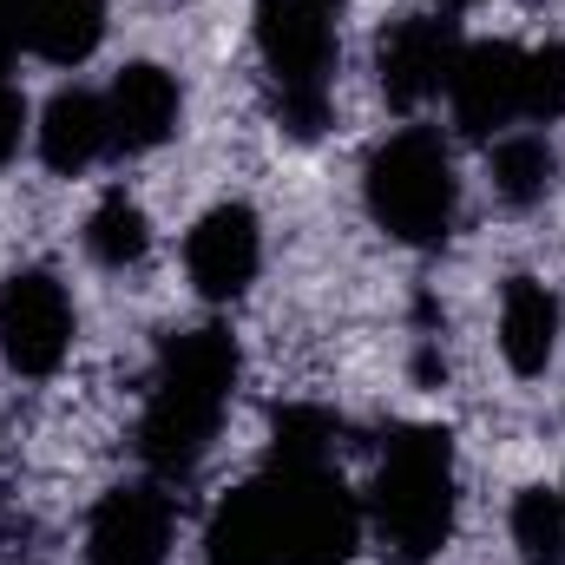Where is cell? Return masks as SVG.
I'll return each instance as SVG.
<instances>
[{
  "mask_svg": "<svg viewBox=\"0 0 565 565\" xmlns=\"http://www.w3.org/2000/svg\"><path fill=\"white\" fill-rule=\"evenodd\" d=\"M553 171H559V158L540 132H513L493 145V184L507 204H540L553 191Z\"/></svg>",
  "mask_w": 565,
  "mask_h": 565,
  "instance_id": "cell-15",
  "label": "cell"
},
{
  "mask_svg": "<svg viewBox=\"0 0 565 565\" xmlns=\"http://www.w3.org/2000/svg\"><path fill=\"white\" fill-rule=\"evenodd\" d=\"M526 119H565V46L526 53Z\"/></svg>",
  "mask_w": 565,
  "mask_h": 565,
  "instance_id": "cell-19",
  "label": "cell"
},
{
  "mask_svg": "<svg viewBox=\"0 0 565 565\" xmlns=\"http://www.w3.org/2000/svg\"><path fill=\"white\" fill-rule=\"evenodd\" d=\"M257 53L277 86V113L296 139L329 126V79H335V26L322 0H257Z\"/></svg>",
  "mask_w": 565,
  "mask_h": 565,
  "instance_id": "cell-5",
  "label": "cell"
},
{
  "mask_svg": "<svg viewBox=\"0 0 565 565\" xmlns=\"http://www.w3.org/2000/svg\"><path fill=\"white\" fill-rule=\"evenodd\" d=\"M460 66V33L454 20L440 13H408L382 33V53H375V73H382V93L395 106H422L434 99Z\"/></svg>",
  "mask_w": 565,
  "mask_h": 565,
  "instance_id": "cell-9",
  "label": "cell"
},
{
  "mask_svg": "<svg viewBox=\"0 0 565 565\" xmlns=\"http://www.w3.org/2000/svg\"><path fill=\"white\" fill-rule=\"evenodd\" d=\"M375 526L395 559L427 565L454 533V440L447 427H395L375 467Z\"/></svg>",
  "mask_w": 565,
  "mask_h": 565,
  "instance_id": "cell-3",
  "label": "cell"
},
{
  "mask_svg": "<svg viewBox=\"0 0 565 565\" xmlns=\"http://www.w3.org/2000/svg\"><path fill=\"white\" fill-rule=\"evenodd\" d=\"M513 546L520 565H565V507L546 487H526L513 500Z\"/></svg>",
  "mask_w": 565,
  "mask_h": 565,
  "instance_id": "cell-17",
  "label": "cell"
},
{
  "mask_svg": "<svg viewBox=\"0 0 565 565\" xmlns=\"http://www.w3.org/2000/svg\"><path fill=\"white\" fill-rule=\"evenodd\" d=\"M355 493L329 460H270L204 526V565H349Z\"/></svg>",
  "mask_w": 565,
  "mask_h": 565,
  "instance_id": "cell-1",
  "label": "cell"
},
{
  "mask_svg": "<svg viewBox=\"0 0 565 565\" xmlns=\"http://www.w3.org/2000/svg\"><path fill=\"white\" fill-rule=\"evenodd\" d=\"M20 126H26V106H20V93L0 79V164L20 151Z\"/></svg>",
  "mask_w": 565,
  "mask_h": 565,
  "instance_id": "cell-20",
  "label": "cell"
},
{
  "mask_svg": "<svg viewBox=\"0 0 565 565\" xmlns=\"http://www.w3.org/2000/svg\"><path fill=\"white\" fill-rule=\"evenodd\" d=\"M106 132L113 151H151L178 132V79L164 66H126L113 86H106Z\"/></svg>",
  "mask_w": 565,
  "mask_h": 565,
  "instance_id": "cell-11",
  "label": "cell"
},
{
  "mask_svg": "<svg viewBox=\"0 0 565 565\" xmlns=\"http://www.w3.org/2000/svg\"><path fill=\"white\" fill-rule=\"evenodd\" d=\"M322 7H335V0H322Z\"/></svg>",
  "mask_w": 565,
  "mask_h": 565,
  "instance_id": "cell-22",
  "label": "cell"
},
{
  "mask_svg": "<svg viewBox=\"0 0 565 565\" xmlns=\"http://www.w3.org/2000/svg\"><path fill=\"white\" fill-rule=\"evenodd\" d=\"M73 349V302L53 270H13L0 282V355L20 375H53Z\"/></svg>",
  "mask_w": 565,
  "mask_h": 565,
  "instance_id": "cell-6",
  "label": "cell"
},
{
  "mask_svg": "<svg viewBox=\"0 0 565 565\" xmlns=\"http://www.w3.org/2000/svg\"><path fill=\"white\" fill-rule=\"evenodd\" d=\"M447 99H454L460 132L493 139L500 126L526 119V53L507 46V40L460 46V66H454V79H447Z\"/></svg>",
  "mask_w": 565,
  "mask_h": 565,
  "instance_id": "cell-7",
  "label": "cell"
},
{
  "mask_svg": "<svg viewBox=\"0 0 565 565\" xmlns=\"http://www.w3.org/2000/svg\"><path fill=\"white\" fill-rule=\"evenodd\" d=\"M257 264H264V231H257L250 204H217L184 237V270L198 282V296H211V302L244 296L257 282Z\"/></svg>",
  "mask_w": 565,
  "mask_h": 565,
  "instance_id": "cell-8",
  "label": "cell"
},
{
  "mask_svg": "<svg viewBox=\"0 0 565 565\" xmlns=\"http://www.w3.org/2000/svg\"><path fill=\"white\" fill-rule=\"evenodd\" d=\"M362 191H369V217L395 244H415V250L447 244V231H454V164H447V145L434 132L408 126L388 145H375Z\"/></svg>",
  "mask_w": 565,
  "mask_h": 565,
  "instance_id": "cell-4",
  "label": "cell"
},
{
  "mask_svg": "<svg viewBox=\"0 0 565 565\" xmlns=\"http://www.w3.org/2000/svg\"><path fill=\"white\" fill-rule=\"evenodd\" d=\"M171 546V500L158 487H113L86 526L93 565H164Z\"/></svg>",
  "mask_w": 565,
  "mask_h": 565,
  "instance_id": "cell-10",
  "label": "cell"
},
{
  "mask_svg": "<svg viewBox=\"0 0 565 565\" xmlns=\"http://www.w3.org/2000/svg\"><path fill=\"white\" fill-rule=\"evenodd\" d=\"M86 244H93V257L106 270H126V264H139L145 250H151V224H145V211L126 191H106L99 211H93V224H86Z\"/></svg>",
  "mask_w": 565,
  "mask_h": 565,
  "instance_id": "cell-16",
  "label": "cell"
},
{
  "mask_svg": "<svg viewBox=\"0 0 565 565\" xmlns=\"http://www.w3.org/2000/svg\"><path fill=\"white\" fill-rule=\"evenodd\" d=\"M329 440H335V422L322 408H282L270 460H329Z\"/></svg>",
  "mask_w": 565,
  "mask_h": 565,
  "instance_id": "cell-18",
  "label": "cell"
},
{
  "mask_svg": "<svg viewBox=\"0 0 565 565\" xmlns=\"http://www.w3.org/2000/svg\"><path fill=\"white\" fill-rule=\"evenodd\" d=\"M26 46V0H0V66Z\"/></svg>",
  "mask_w": 565,
  "mask_h": 565,
  "instance_id": "cell-21",
  "label": "cell"
},
{
  "mask_svg": "<svg viewBox=\"0 0 565 565\" xmlns=\"http://www.w3.org/2000/svg\"><path fill=\"white\" fill-rule=\"evenodd\" d=\"M99 151H113L106 99H93V93H79V86L53 93L46 113H40V158H46L53 171H86Z\"/></svg>",
  "mask_w": 565,
  "mask_h": 565,
  "instance_id": "cell-13",
  "label": "cell"
},
{
  "mask_svg": "<svg viewBox=\"0 0 565 565\" xmlns=\"http://www.w3.org/2000/svg\"><path fill=\"white\" fill-rule=\"evenodd\" d=\"M106 40V0H26V46L53 66L93 60Z\"/></svg>",
  "mask_w": 565,
  "mask_h": 565,
  "instance_id": "cell-14",
  "label": "cell"
},
{
  "mask_svg": "<svg viewBox=\"0 0 565 565\" xmlns=\"http://www.w3.org/2000/svg\"><path fill=\"white\" fill-rule=\"evenodd\" d=\"M231 388H237V342L224 329L204 322L164 342L139 422V454L151 460V473L184 480L204 460V447L217 440V422L231 408Z\"/></svg>",
  "mask_w": 565,
  "mask_h": 565,
  "instance_id": "cell-2",
  "label": "cell"
},
{
  "mask_svg": "<svg viewBox=\"0 0 565 565\" xmlns=\"http://www.w3.org/2000/svg\"><path fill=\"white\" fill-rule=\"evenodd\" d=\"M553 342H559V302L553 289L533 277H513L500 296V355L513 375H540L553 362Z\"/></svg>",
  "mask_w": 565,
  "mask_h": 565,
  "instance_id": "cell-12",
  "label": "cell"
}]
</instances>
